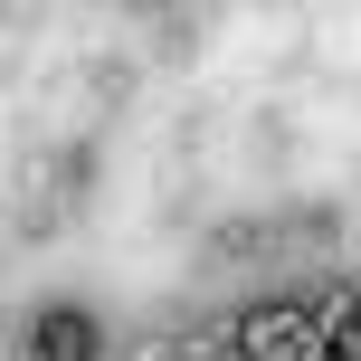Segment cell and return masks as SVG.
Wrapping results in <instances>:
<instances>
[{
  "mask_svg": "<svg viewBox=\"0 0 361 361\" xmlns=\"http://www.w3.org/2000/svg\"><path fill=\"white\" fill-rule=\"evenodd\" d=\"M228 333H238L247 361H333V333H324L314 305H247Z\"/></svg>",
  "mask_w": 361,
  "mask_h": 361,
  "instance_id": "1",
  "label": "cell"
},
{
  "mask_svg": "<svg viewBox=\"0 0 361 361\" xmlns=\"http://www.w3.org/2000/svg\"><path fill=\"white\" fill-rule=\"evenodd\" d=\"M324 333H333V361H361V295H324Z\"/></svg>",
  "mask_w": 361,
  "mask_h": 361,
  "instance_id": "3",
  "label": "cell"
},
{
  "mask_svg": "<svg viewBox=\"0 0 361 361\" xmlns=\"http://www.w3.org/2000/svg\"><path fill=\"white\" fill-rule=\"evenodd\" d=\"M29 352H38V361H95L86 305H48V314H38V333H29Z\"/></svg>",
  "mask_w": 361,
  "mask_h": 361,
  "instance_id": "2",
  "label": "cell"
}]
</instances>
